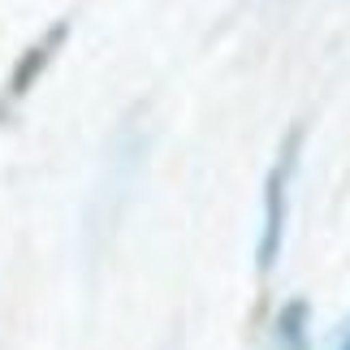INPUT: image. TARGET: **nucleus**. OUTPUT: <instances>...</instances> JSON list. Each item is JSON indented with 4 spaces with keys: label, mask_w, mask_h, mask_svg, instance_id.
Returning a JSON list of instances; mask_svg holds the SVG:
<instances>
[{
    "label": "nucleus",
    "mask_w": 350,
    "mask_h": 350,
    "mask_svg": "<svg viewBox=\"0 0 350 350\" xmlns=\"http://www.w3.org/2000/svg\"><path fill=\"white\" fill-rule=\"evenodd\" d=\"M70 31H74V18H61V22H52L44 35L35 39L31 48H22V57H18V65L9 70V78H5V91H0V121H5L18 104L35 91V83L48 74V65L57 61V52L65 48V39H70Z\"/></svg>",
    "instance_id": "2"
},
{
    "label": "nucleus",
    "mask_w": 350,
    "mask_h": 350,
    "mask_svg": "<svg viewBox=\"0 0 350 350\" xmlns=\"http://www.w3.org/2000/svg\"><path fill=\"white\" fill-rule=\"evenodd\" d=\"M299 152H303V130L294 126L277 147V160L264 178V230H260V268H273L286 242V221H290V186L299 173Z\"/></svg>",
    "instance_id": "1"
},
{
    "label": "nucleus",
    "mask_w": 350,
    "mask_h": 350,
    "mask_svg": "<svg viewBox=\"0 0 350 350\" xmlns=\"http://www.w3.org/2000/svg\"><path fill=\"white\" fill-rule=\"evenodd\" d=\"M303 320H307V307L303 303H290L286 312H281V350H307V329H303Z\"/></svg>",
    "instance_id": "3"
}]
</instances>
